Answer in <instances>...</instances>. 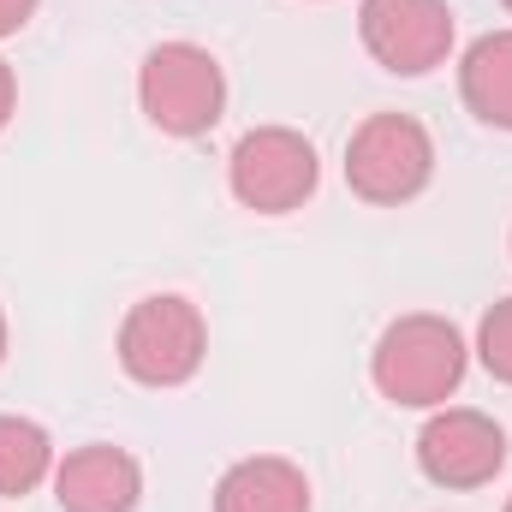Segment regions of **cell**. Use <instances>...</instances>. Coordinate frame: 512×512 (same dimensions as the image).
I'll return each mask as SVG.
<instances>
[{"label": "cell", "instance_id": "e0dca14e", "mask_svg": "<svg viewBox=\"0 0 512 512\" xmlns=\"http://www.w3.org/2000/svg\"><path fill=\"white\" fill-rule=\"evenodd\" d=\"M507 512H512V501H507Z\"/></svg>", "mask_w": 512, "mask_h": 512}, {"label": "cell", "instance_id": "5bb4252c", "mask_svg": "<svg viewBox=\"0 0 512 512\" xmlns=\"http://www.w3.org/2000/svg\"><path fill=\"white\" fill-rule=\"evenodd\" d=\"M12 108H18V84H12V66L0 60V131H6V120H12Z\"/></svg>", "mask_w": 512, "mask_h": 512}, {"label": "cell", "instance_id": "9a60e30c", "mask_svg": "<svg viewBox=\"0 0 512 512\" xmlns=\"http://www.w3.org/2000/svg\"><path fill=\"white\" fill-rule=\"evenodd\" d=\"M0 364H6V316H0Z\"/></svg>", "mask_w": 512, "mask_h": 512}, {"label": "cell", "instance_id": "3957f363", "mask_svg": "<svg viewBox=\"0 0 512 512\" xmlns=\"http://www.w3.org/2000/svg\"><path fill=\"white\" fill-rule=\"evenodd\" d=\"M203 352H209V322L179 292L137 298L120 322V364L143 387H185L203 370Z\"/></svg>", "mask_w": 512, "mask_h": 512}, {"label": "cell", "instance_id": "8fae6325", "mask_svg": "<svg viewBox=\"0 0 512 512\" xmlns=\"http://www.w3.org/2000/svg\"><path fill=\"white\" fill-rule=\"evenodd\" d=\"M42 477H54V441L30 417H0V501L30 495Z\"/></svg>", "mask_w": 512, "mask_h": 512}, {"label": "cell", "instance_id": "4fadbf2b", "mask_svg": "<svg viewBox=\"0 0 512 512\" xmlns=\"http://www.w3.org/2000/svg\"><path fill=\"white\" fill-rule=\"evenodd\" d=\"M36 18V0H0V36H18Z\"/></svg>", "mask_w": 512, "mask_h": 512}, {"label": "cell", "instance_id": "277c9868", "mask_svg": "<svg viewBox=\"0 0 512 512\" xmlns=\"http://www.w3.org/2000/svg\"><path fill=\"white\" fill-rule=\"evenodd\" d=\"M435 179V143L411 114H370L346 143V185L364 203H411Z\"/></svg>", "mask_w": 512, "mask_h": 512}, {"label": "cell", "instance_id": "52a82bcc", "mask_svg": "<svg viewBox=\"0 0 512 512\" xmlns=\"http://www.w3.org/2000/svg\"><path fill=\"white\" fill-rule=\"evenodd\" d=\"M417 465L441 489H483L507 465V429L471 405L435 411L417 435Z\"/></svg>", "mask_w": 512, "mask_h": 512}, {"label": "cell", "instance_id": "7c38bea8", "mask_svg": "<svg viewBox=\"0 0 512 512\" xmlns=\"http://www.w3.org/2000/svg\"><path fill=\"white\" fill-rule=\"evenodd\" d=\"M477 358L495 382H512V298H501L483 322H477Z\"/></svg>", "mask_w": 512, "mask_h": 512}, {"label": "cell", "instance_id": "2e32d148", "mask_svg": "<svg viewBox=\"0 0 512 512\" xmlns=\"http://www.w3.org/2000/svg\"><path fill=\"white\" fill-rule=\"evenodd\" d=\"M501 6H507V12H512V0H501Z\"/></svg>", "mask_w": 512, "mask_h": 512}, {"label": "cell", "instance_id": "ba28073f", "mask_svg": "<svg viewBox=\"0 0 512 512\" xmlns=\"http://www.w3.org/2000/svg\"><path fill=\"white\" fill-rule=\"evenodd\" d=\"M54 501L60 512H131L143 501V471L126 447L90 441L54 465Z\"/></svg>", "mask_w": 512, "mask_h": 512}, {"label": "cell", "instance_id": "6da1fadb", "mask_svg": "<svg viewBox=\"0 0 512 512\" xmlns=\"http://www.w3.org/2000/svg\"><path fill=\"white\" fill-rule=\"evenodd\" d=\"M370 382L393 405H441L465 382V334L447 316H399L370 352Z\"/></svg>", "mask_w": 512, "mask_h": 512}, {"label": "cell", "instance_id": "30bf717a", "mask_svg": "<svg viewBox=\"0 0 512 512\" xmlns=\"http://www.w3.org/2000/svg\"><path fill=\"white\" fill-rule=\"evenodd\" d=\"M459 96L465 108L495 131H512V30H489L459 60Z\"/></svg>", "mask_w": 512, "mask_h": 512}, {"label": "cell", "instance_id": "9c48e42d", "mask_svg": "<svg viewBox=\"0 0 512 512\" xmlns=\"http://www.w3.org/2000/svg\"><path fill=\"white\" fill-rule=\"evenodd\" d=\"M215 512H310V477L280 453L239 459L215 483Z\"/></svg>", "mask_w": 512, "mask_h": 512}, {"label": "cell", "instance_id": "7a4b0ae2", "mask_svg": "<svg viewBox=\"0 0 512 512\" xmlns=\"http://www.w3.org/2000/svg\"><path fill=\"white\" fill-rule=\"evenodd\" d=\"M137 102L167 137H203L227 114V72L197 42H155L137 66Z\"/></svg>", "mask_w": 512, "mask_h": 512}, {"label": "cell", "instance_id": "8992f818", "mask_svg": "<svg viewBox=\"0 0 512 512\" xmlns=\"http://www.w3.org/2000/svg\"><path fill=\"white\" fill-rule=\"evenodd\" d=\"M358 36L370 60L393 78H423L453 54V6L447 0H364Z\"/></svg>", "mask_w": 512, "mask_h": 512}, {"label": "cell", "instance_id": "5b68a950", "mask_svg": "<svg viewBox=\"0 0 512 512\" xmlns=\"http://www.w3.org/2000/svg\"><path fill=\"white\" fill-rule=\"evenodd\" d=\"M322 179V161H316V143L292 126H256L239 137L233 161H227V185L233 197L256 209V215H292L310 203Z\"/></svg>", "mask_w": 512, "mask_h": 512}]
</instances>
